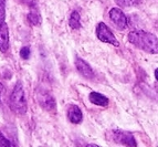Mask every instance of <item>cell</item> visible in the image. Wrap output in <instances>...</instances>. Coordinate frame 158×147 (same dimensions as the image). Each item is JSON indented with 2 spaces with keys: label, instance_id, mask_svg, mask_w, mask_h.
I'll return each mask as SVG.
<instances>
[{
  "label": "cell",
  "instance_id": "cell-1",
  "mask_svg": "<svg viewBox=\"0 0 158 147\" xmlns=\"http://www.w3.org/2000/svg\"><path fill=\"white\" fill-rule=\"evenodd\" d=\"M128 41L136 48L150 54H157L158 52L157 37L144 30H134L129 32Z\"/></svg>",
  "mask_w": 158,
  "mask_h": 147
},
{
  "label": "cell",
  "instance_id": "cell-2",
  "mask_svg": "<svg viewBox=\"0 0 158 147\" xmlns=\"http://www.w3.org/2000/svg\"><path fill=\"white\" fill-rule=\"evenodd\" d=\"M9 106L11 111L18 115H23L27 112V100L21 81L17 82L13 87L10 99H9Z\"/></svg>",
  "mask_w": 158,
  "mask_h": 147
},
{
  "label": "cell",
  "instance_id": "cell-3",
  "mask_svg": "<svg viewBox=\"0 0 158 147\" xmlns=\"http://www.w3.org/2000/svg\"><path fill=\"white\" fill-rule=\"evenodd\" d=\"M96 36H98V39L102 42L113 44L114 47H118L119 45V42L117 41L113 32L110 30V28L104 22H100L98 24V27H96Z\"/></svg>",
  "mask_w": 158,
  "mask_h": 147
},
{
  "label": "cell",
  "instance_id": "cell-4",
  "mask_svg": "<svg viewBox=\"0 0 158 147\" xmlns=\"http://www.w3.org/2000/svg\"><path fill=\"white\" fill-rule=\"evenodd\" d=\"M110 18L118 30H125L128 26V20L126 16L118 8H112L110 10Z\"/></svg>",
  "mask_w": 158,
  "mask_h": 147
},
{
  "label": "cell",
  "instance_id": "cell-5",
  "mask_svg": "<svg viewBox=\"0 0 158 147\" xmlns=\"http://www.w3.org/2000/svg\"><path fill=\"white\" fill-rule=\"evenodd\" d=\"M113 139L116 143L126 145V146H137L136 139L134 138L131 133L123 131H114L113 132Z\"/></svg>",
  "mask_w": 158,
  "mask_h": 147
},
{
  "label": "cell",
  "instance_id": "cell-6",
  "mask_svg": "<svg viewBox=\"0 0 158 147\" xmlns=\"http://www.w3.org/2000/svg\"><path fill=\"white\" fill-rule=\"evenodd\" d=\"M38 102L41 105V107L49 111V112L56 110V103L54 97L50 93L45 92V91H41L39 93V95H38Z\"/></svg>",
  "mask_w": 158,
  "mask_h": 147
},
{
  "label": "cell",
  "instance_id": "cell-7",
  "mask_svg": "<svg viewBox=\"0 0 158 147\" xmlns=\"http://www.w3.org/2000/svg\"><path fill=\"white\" fill-rule=\"evenodd\" d=\"M75 66H77L80 74L83 75L84 78H86V79H93L94 78L93 69L91 68V65L85 60L77 57V59H75Z\"/></svg>",
  "mask_w": 158,
  "mask_h": 147
},
{
  "label": "cell",
  "instance_id": "cell-8",
  "mask_svg": "<svg viewBox=\"0 0 158 147\" xmlns=\"http://www.w3.org/2000/svg\"><path fill=\"white\" fill-rule=\"evenodd\" d=\"M9 49V29L8 24L3 22L0 26V52L6 53Z\"/></svg>",
  "mask_w": 158,
  "mask_h": 147
},
{
  "label": "cell",
  "instance_id": "cell-9",
  "mask_svg": "<svg viewBox=\"0 0 158 147\" xmlns=\"http://www.w3.org/2000/svg\"><path fill=\"white\" fill-rule=\"evenodd\" d=\"M68 118L73 124H80L83 120V114L77 105H70L68 108Z\"/></svg>",
  "mask_w": 158,
  "mask_h": 147
},
{
  "label": "cell",
  "instance_id": "cell-10",
  "mask_svg": "<svg viewBox=\"0 0 158 147\" xmlns=\"http://www.w3.org/2000/svg\"><path fill=\"white\" fill-rule=\"evenodd\" d=\"M90 102L92 104H95L98 105V106H103V107H106L110 103L108 99L105 96V95L101 94V93H98V92H92L90 94Z\"/></svg>",
  "mask_w": 158,
  "mask_h": 147
},
{
  "label": "cell",
  "instance_id": "cell-11",
  "mask_svg": "<svg viewBox=\"0 0 158 147\" xmlns=\"http://www.w3.org/2000/svg\"><path fill=\"white\" fill-rule=\"evenodd\" d=\"M69 24L72 29H80L82 27L81 24V16L77 11H72L70 19H69Z\"/></svg>",
  "mask_w": 158,
  "mask_h": 147
},
{
  "label": "cell",
  "instance_id": "cell-12",
  "mask_svg": "<svg viewBox=\"0 0 158 147\" xmlns=\"http://www.w3.org/2000/svg\"><path fill=\"white\" fill-rule=\"evenodd\" d=\"M27 17H28V21H29L31 24H33V26H38V24H40V22H41V16H40V13L35 10L30 11Z\"/></svg>",
  "mask_w": 158,
  "mask_h": 147
},
{
  "label": "cell",
  "instance_id": "cell-13",
  "mask_svg": "<svg viewBox=\"0 0 158 147\" xmlns=\"http://www.w3.org/2000/svg\"><path fill=\"white\" fill-rule=\"evenodd\" d=\"M115 2L119 7H134L139 5L142 0H115Z\"/></svg>",
  "mask_w": 158,
  "mask_h": 147
},
{
  "label": "cell",
  "instance_id": "cell-14",
  "mask_svg": "<svg viewBox=\"0 0 158 147\" xmlns=\"http://www.w3.org/2000/svg\"><path fill=\"white\" fill-rule=\"evenodd\" d=\"M6 5L7 0H0V26L5 22L6 19Z\"/></svg>",
  "mask_w": 158,
  "mask_h": 147
},
{
  "label": "cell",
  "instance_id": "cell-15",
  "mask_svg": "<svg viewBox=\"0 0 158 147\" xmlns=\"http://www.w3.org/2000/svg\"><path fill=\"white\" fill-rule=\"evenodd\" d=\"M12 144L8 138H6L3 134L0 132V147H11Z\"/></svg>",
  "mask_w": 158,
  "mask_h": 147
},
{
  "label": "cell",
  "instance_id": "cell-16",
  "mask_svg": "<svg viewBox=\"0 0 158 147\" xmlns=\"http://www.w3.org/2000/svg\"><path fill=\"white\" fill-rule=\"evenodd\" d=\"M20 57L23 60H28L30 58V48L29 47H23L20 50Z\"/></svg>",
  "mask_w": 158,
  "mask_h": 147
},
{
  "label": "cell",
  "instance_id": "cell-17",
  "mask_svg": "<svg viewBox=\"0 0 158 147\" xmlns=\"http://www.w3.org/2000/svg\"><path fill=\"white\" fill-rule=\"evenodd\" d=\"M5 94V86L0 83V104H1V100H2V95Z\"/></svg>",
  "mask_w": 158,
  "mask_h": 147
},
{
  "label": "cell",
  "instance_id": "cell-18",
  "mask_svg": "<svg viewBox=\"0 0 158 147\" xmlns=\"http://www.w3.org/2000/svg\"><path fill=\"white\" fill-rule=\"evenodd\" d=\"M86 146H89V147H91V146H92V147H98V145H95V144H87Z\"/></svg>",
  "mask_w": 158,
  "mask_h": 147
},
{
  "label": "cell",
  "instance_id": "cell-19",
  "mask_svg": "<svg viewBox=\"0 0 158 147\" xmlns=\"http://www.w3.org/2000/svg\"><path fill=\"white\" fill-rule=\"evenodd\" d=\"M155 79L157 80V70H155Z\"/></svg>",
  "mask_w": 158,
  "mask_h": 147
}]
</instances>
